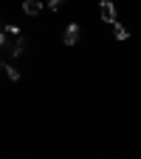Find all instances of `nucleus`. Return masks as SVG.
<instances>
[{
  "mask_svg": "<svg viewBox=\"0 0 141 159\" xmlns=\"http://www.w3.org/2000/svg\"><path fill=\"white\" fill-rule=\"evenodd\" d=\"M79 34H82V31H79V26L71 23V26L62 31V43H65V46H76V43H79Z\"/></svg>",
  "mask_w": 141,
  "mask_h": 159,
  "instance_id": "obj_2",
  "label": "nucleus"
},
{
  "mask_svg": "<svg viewBox=\"0 0 141 159\" xmlns=\"http://www.w3.org/2000/svg\"><path fill=\"white\" fill-rule=\"evenodd\" d=\"M45 3H48L51 9H59V3H62V0H45Z\"/></svg>",
  "mask_w": 141,
  "mask_h": 159,
  "instance_id": "obj_6",
  "label": "nucleus"
},
{
  "mask_svg": "<svg viewBox=\"0 0 141 159\" xmlns=\"http://www.w3.org/2000/svg\"><path fill=\"white\" fill-rule=\"evenodd\" d=\"M6 74H9L11 80H20V71H17V68H11V66H9V71H6Z\"/></svg>",
  "mask_w": 141,
  "mask_h": 159,
  "instance_id": "obj_5",
  "label": "nucleus"
},
{
  "mask_svg": "<svg viewBox=\"0 0 141 159\" xmlns=\"http://www.w3.org/2000/svg\"><path fill=\"white\" fill-rule=\"evenodd\" d=\"M3 71H9V66H6V63H0V74H3Z\"/></svg>",
  "mask_w": 141,
  "mask_h": 159,
  "instance_id": "obj_8",
  "label": "nucleus"
},
{
  "mask_svg": "<svg viewBox=\"0 0 141 159\" xmlns=\"http://www.w3.org/2000/svg\"><path fill=\"white\" fill-rule=\"evenodd\" d=\"M23 11L26 14H39V11H43V3H39V0H23Z\"/></svg>",
  "mask_w": 141,
  "mask_h": 159,
  "instance_id": "obj_3",
  "label": "nucleus"
},
{
  "mask_svg": "<svg viewBox=\"0 0 141 159\" xmlns=\"http://www.w3.org/2000/svg\"><path fill=\"white\" fill-rule=\"evenodd\" d=\"M3 46H6V34L0 31V48H3Z\"/></svg>",
  "mask_w": 141,
  "mask_h": 159,
  "instance_id": "obj_7",
  "label": "nucleus"
},
{
  "mask_svg": "<svg viewBox=\"0 0 141 159\" xmlns=\"http://www.w3.org/2000/svg\"><path fill=\"white\" fill-rule=\"evenodd\" d=\"M113 37H116V40H127L130 31H127L124 26H118V23H116V26H113Z\"/></svg>",
  "mask_w": 141,
  "mask_h": 159,
  "instance_id": "obj_4",
  "label": "nucleus"
},
{
  "mask_svg": "<svg viewBox=\"0 0 141 159\" xmlns=\"http://www.w3.org/2000/svg\"><path fill=\"white\" fill-rule=\"evenodd\" d=\"M99 14H102V20H105V23H110V26H116V23H118V20H116V9H113L110 0H102V6H99Z\"/></svg>",
  "mask_w": 141,
  "mask_h": 159,
  "instance_id": "obj_1",
  "label": "nucleus"
}]
</instances>
